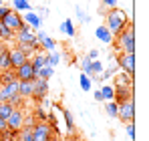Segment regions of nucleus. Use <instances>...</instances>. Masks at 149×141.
<instances>
[{"label": "nucleus", "instance_id": "nucleus-1", "mask_svg": "<svg viewBox=\"0 0 149 141\" xmlns=\"http://www.w3.org/2000/svg\"><path fill=\"white\" fill-rule=\"evenodd\" d=\"M107 22H105V28L113 34V36H117L121 30H123L127 24L131 22L129 20V16H127V12L125 10H119V8H113V10H109L107 12Z\"/></svg>", "mask_w": 149, "mask_h": 141}, {"label": "nucleus", "instance_id": "nucleus-2", "mask_svg": "<svg viewBox=\"0 0 149 141\" xmlns=\"http://www.w3.org/2000/svg\"><path fill=\"white\" fill-rule=\"evenodd\" d=\"M115 45H117V48L121 52H135V28H133V22H129L117 34Z\"/></svg>", "mask_w": 149, "mask_h": 141}, {"label": "nucleus", "instance_id": "nucleus-3", "mask_svg": "<svg viewBox=\"0 0 149 141\" xmlns=\"http://www.w3.org/2000/svg\"><path fill=\"white\" fill-rule=\"evenodd\" d=\"M14 38H16V47H20V45H30L32 52H34V50H40V45H38V40H36V34H34L32 28L26 26V24H22V26L14 32Z\"/></svg>", "mask_w": 149, "mask_h": 141}, {"label": "nucleus", "instance_id": "nucleus-4", "mask_svg": "<svg viewBox=\"0 0 149 141\" xmlns=\"http://www.w3.org/2000/svg\"><path fill=\"white\" fill-rule=\"evenodd\" d=\"M117 67L121 73L133 77L135 75V52H121L117 59Z\"/></svg>", "mask_w": 149, "mask_h": 141}, {"label": "nucleus", "instance_id": "nucleus-5", "mask_svg": "<svg viewBox=\"0 0 149 141\" xmlns=\"http://www.w3.org/2000/svg\"><path fill=\"white\" fill-rule=\"evenodd\" d=\"M117 117L121 119L123 123H133V119H135V101L133 99H127L123 103H119Z\"/></svg>", "mask_w": 149, "mask_h": 141}, {"label": "nucleus", "instance_id": "nucleus-6", "mask_svg": "<svg viewBox=\"0 0 149 141\" xmlns=\"http://www.w3.org/2000/svg\"><path fill=\"white\" fill-rule=\"evenodd\" d=\"M52 133H54V129L49 123H34V127H32V139L34 141H50Z\"/></svg>", "mask_w": 149, "mask_h": 141}, {"label": "nucleus", "instance_id": "nucleus-7", "mask_svg": "<svg viewBox=\"0 0 149 141\" xmlns=\"http://www.w3.org/2000/svg\"><path fill=\"white\" fill-rule=\"evenodd\" d=\"M24 111L22 109H12V113H10V117L6 119V127L10 129V131H20L22 127H24Z\"/></svg>", "mask_w": 149, "mask_h": 141}, {"label": "nucleus", "instance_id": "nucleus-8", "mask_svg": "<svg viewBox=\"0 0 149 141\" xmlns=\"http://www.w3.org/2000/svg\"><path fill=\"white\" fill-rule=\"evenodd\" d=\"M47 95H49V81H42V79H34L32 81V97L30 99H34V101H42V99H47Z\"/></svg>", "mask_w": 149, "mask_h": 141}, {"label": "nucleus", "instance_id": "nucleus-9", "mask_svg": "<svg viewBox=\"0 0 149 141\" xmlns=\"http://www.w3.org/2000/svg\"><path fill=\"white\" fill-rule=\"evenodd\" d=\"M12 73H14V79H16V81H34V79H36V73L32 69L30 61H26L24 65H20L18 69H14Z\"/></svg>", "mask_w": 149, "mask_h": 141}, {"label": "nucleus", "instance_id": "nucleus-10", "mask_svg": "<svg viewBox=\"0 0 149 141\" xmlns=\"http://www.w3.org/2000/svg\"><path fill=\"white\" fill-rule=\"evenodd\" d=\"M2 22H4V26H6V28H10L12 32H16V30L24 24V20H22V16H20L18 12H14V10L10 8V12L2 18Z\"/></svg>", "mask_w": 149, "mask_h": 141}, {"label": "nucleus", "instance_id": "nucleus-11", "mask_svg": "<svg viewBox=\"0 0 149 141\" xmlns=\"http://www.w3.org/2000/svg\"><path fill=\"white\" fill-rule=\"evenodd\" d=\"M16 93H18V81L6 83V85H0V103H8Z\"/></svg>", "mask_w": 149, "mask_h": 141}, {"label": "nucleus", "instance_id": "nucleus-12", "mask_svg": "<svg viewBox=\"0 0 149 141\" xmlns=\"http://www.w3.org/2000/svg\"><path fill=\"white\" fill-rule=\"evenodd\" d=\"M8 54H10V69H12V70L18 69L20 65H24L26 61H28V57H26V54H24V52H22L18 47L8 48Z\"/></svg>", "mask_w": 149, "mask_h": 141}, {"label": "nucleus", "instance_id": "nucleus-13", "mask_svg": "<svg viewBox=\"0 0 149 141\" xmlns=\"http://www.w3.org/2000/svg\"><path fill=\"white\" fill-rule=\"evenodd\" d=\"M36 34V40H38V45H40V48H45L47 52H52L54 50V47H56V43L50 38L49 34L45 32V30H38V32H34Z\"/></svg>", "mask_w": 149, "mask_h": 141}, {"label": "nucleus", "instance_id": "nucleus-14", "mask_svg": "<svg viewBox=\"0 0 149 141\" xmlns=\"http://www.w3.org/2000/svg\"><path fill=\"white\" fill-rule=\"evenodd\" d=\"M22 20H24V24H26V26H30V28H34V30H38V28L42 26V18H40V16H38L36 12H32V10L24 12Z\"/></svg>", "mask_w": 149, "mask_h": 141}, {"label": "nucleus", "instance_id": "nucleus-15", "mask_svg": "<svg viewBox=\"0 0 149 141\" xmlns=\"http://www.w3.org/2000/svg\"><path fill=\"white\" fill-rule=\"evenodd\" d=\"M115 89V103L119 105V103H123L127 99H133V87H113Z\"/></svg>", "mask_w": 149, "mask_h": 141}, {"label": "nucleus", "instance_id": "nucleus-16", "mask_svg": "<svg viewBox=\"0 0 149 141\" xmlns=\"http://www.w3.org/2000/svg\"><path fill=\"white\" fill-rule=\"evenodd\" d=\"M30 65H32L34 73H38V70L42 69V67H49V59H47V54H42V52H36V54L30 59Z\"/></svg>", "mask_w": 149, "mask_h": 141}, {"label": "nucleus", "instance_id": "nucleus-17", "mask_svg": "<svg viewBox=\"0 0 149 141\" xmlns=\"http://www.w3.org/2000/svg\"><path fill=\"white\" fill-rule=\"evenodd\" d=\"M95 36L99 38L101 43H105V45H111L113 40H115V36L105 28V24H101V26H97V30H95Z\"/></svg>", "mask_w": 149, "mask_h": 141}, {"label": "nucleus", "instance_id": "nucleus-18", "mask_svg": "<svg viewBox=\"0 0 149 141\" xmlns=\"http://www.w3.org/2000/svg\"><path fill=\"white\" fill-rule=\"evenodd\" d=\"M58 30H61V34H65V36H69V38H73L74 34H77V30H74V24L71 18H67V20H63L61 26H58Z\"/></svg>", "mask_w": 149, "mask_h": 141}, {"label": "nucleus", "instance_id": "nucleus-19", "mask_svg": "<svg viewBox=\"0 0 149 141\" xmlns=\"http://www.w3.org/2000/svg\"><path fill=\"white\" fill-rule=\"evenodd\" d=\"M18 95L24 101L28 97H32V81H18Z\"/></svg>", "mask_w": 149, "mask_h": 141}, {"label": "nucleus", "instance_id": "nucleus-20", "mask_svg": "<svg viewBox=\"0 0 149 141\" xmlns=\"http://www.w3.org/2000/svg\"><path fill=\"white\" fill-rule=\"evenodd\" d=\"M113 87H133V77H129V75H125V73H119V75L115 77Z\"/></svg>", "mask_w": 149, "mask_h": 141}, {"label": "nucleus", "instance_id": "nucleus-21", "mask_svg": "<svg viewBox=\"0 0 149 141\" xmlns=\"http://www.w3.org/2000/svg\"><path fill=\"white\" fill-rule=\"evenodd\" d=\"M0 70H12L10 69V54H8L6 47H0Z\"/></svg>", "mask_w": 149, "mask_h": 141}, {"label": "nucleus", "instance_id": "nucleus-22", "mask_svg": "<svg viewBox=\"0 0 149 141\" xmlns=\"http://www.w3.org/2000/svg\"><path fill=\"white\" fill-rule=\"evenodd\" d=\"M12 8H14V12H28V10H32V6H30V2L28 0H12Z\"/></svg>", "mask_w": 149, "mask_h": 141}, {"label": "nucleus", "instance_id": "nucleus-23", "mask_svg": "<svg viewBox=\"0 0 149 141\" xmlns=\"http://www.w3.org/2000/svg\"><path fill=\"white\" fill-rule=\"evenodd\" d=\"M99 91H101V95H103V103L115 99V89H113V85H103Z\"/></svg>", "mask_w": 149, "mask_h": 141}, {"label": "nucleus", "instance_id": "nucleus-24", "mask_svg": "<svg viewBox=\"0 0 149 141\" xmlns=\"http://www.w3.org/2000/svg\"><path fill=\"white\" fill-rule=\"evenodd\" d=\"M16 141H34L32 139V129L30 127H22L20 131H16Z\"/></svg>", "mask_w": 149, "mask_h": 141}, {"label": "nucleus", "instance_id": "nucleus-25", "mask_svg": "<svg viewBox=\"0 0 149 141\" xmlns=\"http://www.w3.org/2000/svg\"><path fill=\"white\" fill-rule=\"evenodd\" d=\"M63 119H65L67 129H69V131H73V129H74V115L69 111V109H63Z\"/></svg>", "mask_w": 149, "mask_h": 141}, {"label": "nucleus", "instance_id": "nucleus-26", "mask_svg": "<svg viewBox=\"0 0 149 141\" xmlns=\"http://www.w3.org/2000/svg\"><path fill=\"white\" fill-rule=\"evenodd\" d=\"M117 111H119V105L115 101H105V113L109 117H117Z\"/></svg>", "mask_w": 149, "mask_h": 141}, {"label": "nucleus", "instance_id": "nucleus-27", "mask_svg": "<svg viewBox=\"0 0 149 141\" xmlns=\"http://www.w3.org/2000/svg\"><path fill=\"white\" fill-rule=\"evenodd\" d=\"M54 75V69L52 67H42V69L36 73V79H42V81H49L50 77Z\"/></svg>", "mask_w": 149, "mask_h": 141}, {"label": "nucleus", "instance_id": "nucleus-28", "mask_svg": "<svg viewBox=\"0 0 149 141\" xmlns=\"http://www.w3.org/2000/svg\"><path fill=\"white\" fill-rule=\"evenodd\" d=\"M12 109H14V107H12L10 103H0V119H4V121H6V119L10 117Z\"/></svg>", "mask_w": 149, "mask_h": 141}, {"label": "nucleus", "instance_id": "nucleus-29", "mask_svg": "<svg viewBox=\"0 0 149 141\" xmlns=\"http://www.w3.org/2000/svg\"><path fill=\"white\" fill-rule=\"evenodd\" d=\"M12 36H14V32H12L10 28H6V26H4V22L0 20V40H10Z\"/></svg>", "mask_w": 149, "mask_h": 141}, {"label": "nucleus", "instance_id": "nucleus-30", "mask_svg": "<svg viewBox=\"0 0 149 141\" xmlns=\"http://www.w3.org/2000/svg\"><path fill=\"white\" fill-rule=\"evenodd\" d=\"M74 12H77V18H79L83 24H89V22H91V16H89L81 6H74Z\"/></svg>", "mask_w": 149, "mask_h": 141}, {"label": "nucleus", "instance_id": "nucleus-31", "mask_svg": "<svg viewBox=\"0 0 149 141\" xmlns=\"http://www.w3.org/2000/svg\"><path fill=\"white\" fill-rule=\"evenodd\" d=\"M47 59H49V67H56L58 63H61V54L56 52V50H52V52H47Z\"/></svg>", "mask_w": 149, "mask_h": 141}, {"label": "nucleus", "instance_id": "nucleus-32", "mask_svg": "<svg viewBox=\"0 0 149 141\" xmlns=\"http://www.w3.org/2000/svg\"><path fill=\"white\" fill-rule=\"evenodd\" d=\"M79 85H81V89L87 93V91H91V87H93V83H91V79L87 77V75H81V79H79Z\"/></svg>", "mask_w": 149, "mask_h": 141}, {"label": "nucleus", "instance_id": "nucleus-33", "mask_svg": "<svg viewBox=\"0 0 149 141\" xmlns=\"http://www.w3.org/2000/svg\"><path fill=\"white\" fill-rule=\"evenodd\" d=\"M12 81H16V79H14V73H12V70H2V75H0V85L12 83Z\"/></svg>", "mask_w": 149, "mask_h": 141}, {"label": "nucleus", "instance_id": "nucleus-34", "mask_svg": "<svg viewBox=\"0 0 149 141\" xmlns=\"http://www.w3.org/2000/svg\"><path fill=\"white\" fill-rule=\"evenodd\" d=\"M91 70H93V75H97V77H99L101 73L105 70V67H103V63L97 59V61H91Z\"/></svg>", "mask_w": 149, "mask_h": 141}, {"label": "nucleus", "instance_id": "nucleus-35", "mask_svg": "<svg viewBox=\"0 0 149 141\" xmlns=\"http://www.w3.org/2000/svg\"><path fill=\"white\" fill-rule=\"evenodd\" d=\"M117 70H119V67H117V65H115V67H111V69H105L103 73H101V79H103V81H109V79H111Z\"/></svg>", "mask_w": 149, "mask_h": 141}, {"label": "nucleus", "instance_id": "nucleus-36", "mask_svg": "<svg viewBox=\"0 0 149 141\" xmlns=\"http://www.w3.org/2000/svg\"><path fill=\"white\" fill-rule=\"evenodd\" d=\"M125 131H127L129 139H135V125L133 123H125Z\"/></svg>", "mask_w": 149, "mask_h": 141}, {"label": "nucleus", "instance_id": "nucleus-37", "mask_svg": "<svg viewBox=\"0 0 149 141\" xmlns=\"http://www.w3.org/2000/svg\"><path fill=\"white\" fill-rule=\"evenodd\" d=\"M87 59H89V61H97V59H99V50H97V48H91V50L87 52Z\"/></svg>", "mask_w": 149, "mask_h": 141}, {"label": "nucleus", "instance_id": "nucleus-38", "mask_svg": "<svg viewBox=\"0 0 149 141\" xmlns=\"http://www.w3.org/2000/svg\"><path fill=\"white\" fill-rule=\"evenodd\" d=\"M103 6L109 8V10H113V8H117V0H103Z\"/></svg>", "mask_w": 149, "mask_h": 141}, {"label": "nucleus", "instance_id": "nucleus-39", "mask_svg": "<svg viewBox=\"0 0 149 141\" xmlns=\"http://www.w3.org/2000/svg\"><path fill=\"white\" fill-rule=\"evenodd\" d=\"M8 12H10V8H8V6H4V4H2V6H0V20H2V18H4V16H6V14H8Z\"/></svg>", "mask_w": 149, "mask_h": 141}, {"label": "nucleus", "instance_id": "nucleus-40", "mask_svg": "<svg viewBox=\"0 0 149 141\" xmlns=\"http://www.w3.org/2000/svg\"><path fill=\"white\" fill-rule=\"evenodd\" d=\"M36 14H38V16H40V18H42V16H49V8H45V6H40V8H38V12H36Z\"/></svg>", "mask_w": 149, "mask_h": 141}, {"label": "nucleus", "instance_id": "nucleus-41", "mask_svg": "<svg viewBox=\"0 0 149 141\" xmlns=\"http://www.w3.org/2000/svg\"><path fill=\"white\" fill-rule=\"evenodd\" d=\"M93 97H95V101H99V103H103V95H101V91L97 89L95 93H93Z\"/></svg>", "mask_w": 149, "mask_h": 141}, {"label": "nucleus", "instance_id": "nucleus-42", "mask_svg": "<svg viewBox=\"0 0 149 141\" xmlns=\"http://www.w3.org/2000/svg\"><path fill=\"white\" fill-rule=\"evenodd\" d=\"M6 129H8V127H6V121H4V119H0V133H4Z\"/></svg>", "mask_w": 149, "mask_h": 141}, {"label": "nucleus", "instance_id": "nucleus-43", "mask_svg": "<svg viewBox=\"0 0 149 141\" xmlns=\"http://www.w3.org/2000/svg\"><path fill=\"white\" fill-rule=\"evenodd\" d=\"M50 141H61V139H56V137H50Z\"/></svg>", "mask_w": 149, "mask_h": 141}, {"label": "nucleus", "instance_id": "nucleus-44", "mask_svg": "<svg viewBox=\"0 0 149 141\" xmlns=\"http://www.w3.org/2000/svg\"><path fill=\"white\" fill-rule=\"evenodd\" d=\"M0 6H2V0H0Z\"/></svg>", "mask_w": 149, "mask_h": 141}]
</instances>
